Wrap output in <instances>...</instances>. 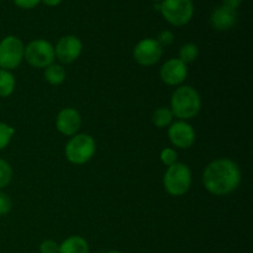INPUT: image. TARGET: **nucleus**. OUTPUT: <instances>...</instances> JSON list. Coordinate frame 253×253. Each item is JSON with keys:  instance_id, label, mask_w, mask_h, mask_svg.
Segmentation results:
<instances>
[{"instance_id": "f257e3e1", "label": "nucleus", "mask_w": 253, "mask_h": 253, "mask_svg": "<svg viewBox=\"0 0 253 253\" xmlns=\"http://www.w3.org/2000/svg\"><path fill=\"white\" fill-rule=\"evenodd\" d=\"M241 169L230 158L211 161L203 172V184L212 195L224 197L231 194L241 183Z\"/></svg>"}, {"instance_id": "f03ea898", "label": "nucleus", "mask_w": 253, "mask_h": 253, "mask_svg": "<svg viewBox=\"0 0 253 253\" xmlns=\"http://www.w3.org/2000/svg\"><path fill=\"white\" fill-rule=\"evenodd\" d=\"M170 111L178 120L188 121L194 119L202 109V98L195 88L179 85L170 98Z\"/></svg>"}, {"instance_id": "7ed1b4c3", "label": "nucleus", "mask_w": 253, "mask_h": 253, "mask_svg": "<svg viewBox=\"0 0 253 253\" xmlns=\"http://www.w3.org/2000/svg\"><path fill=\"white\" fill-rule=\"evenodd\" d=\"M192 170L185 163L177 162L169 166L163 175L166 192L172 197H182L192 187Z\"/></svg>"}, {"instance_id": "20e7f679", "label": "nucleus", "mask_w": 253, "mask_h": 253, "mask_svg": "<svg viewBox=\"0 0 253 253\" xmlns=\"http://www.w3.org/2000/svg\"><path fill=\"white\" fill-rule=\"evenodd\" d=\"M95 141L88 133H77L72 136L64 148L67 161L76 166L85 165L89 162L95 155Z\"/></svg>"}, {"instance_id": "39448f33", "label": "nucleus", "mask_w": 253, "mask_h": 253, "mask_svg": "<svg viewBox=\"0 0 253 253\" xmlns=\"http://www.w3.org/2000/svg\"><path fill=\"white\" fill-rule=\"evenodd\" d=\"M160 11L168 24L182 27L189 24L194 16V2L193 0H162Z\"/></svg>"}, {"instance_id": "423d86ee", "label": "nucleus", "mask_w": 253, "mask_h": 253, "mask_svg": "<svg viewBox=\"0 0 253 253\" xmlns=\"http://www.w3.org/2000/svg\"><path fill=\"white\" fill-rule=\"evenodd\" d=\"M24 59L35 68H46L54 63V46L47 40H34L25 47Z\"/></svg>"}, {"instance_id": "0eeeda50", "label": "nucleus", "mask_w": 253, "mask_h": 253, "mask_svg": "<svg viewBox=\"0 0 253 253\" xmlns=\"http://www.w3.org/2000/svg\"><path fill=\"white\" fill-rule=\"evenodd\" d=\"M25 44L14 35L5 36L0 41V68L14 71L24 61Z\"/></svg>"}, {"instance_id": "6e6552de", "label": "nucleus", "mask_w": 253, "mask_h": 253, "mask_svg": "<svg viewBox=\"0 0 253 253\" xmlns=\"http://www.w3.org/2000/svg\"><path fill=\"white\" fill-rule=\"evenodd\" d=\"M133 59L142 67H152L162 58L163 48L156 39H143L133 48Z\"/></svg>"}, {"instance_id": "1a4fd4ad", "label": "nucleus", "mask_w": 253, "mask_h": 253, "mask_svg": "<svg viewBox=\"0 0 253 253\" xmlns=\"http://www.w3.org/2000/svg\"><path fill=\"white\" fill-rule=\"evenodd\" d=\"M83 51V42L74 35H66L57 41L54 47L56 58L63 64H71L81 57Z\"/></svg>"}, {"instance_id": "9d476101", "label": "nucleus", "mask_w": 253, "mask_h": 253, "mask_svg": "<svg viewBox=\"0 0 253 253\" xmlns=\"http://www.w3.org/2000/svg\"><path fill=\"white\" fill-rule=\"evenodd\" d=\"M168 138L174 147L188 150L195 142V130L187 121L178 120L168 127Z\"/></svg>"}, {"instance_id": "9b49d317", "label": "nucleus", "mask_w": 253, "mask_h": 253, "mask_svg": "<svg viewBox=\"0 0 253 253\" xmlns=\"http://www.w3.org/2000/svg\"><path fill=\"white\" fill-rule=\"evenodd\" d=\"M162 82L170 86H179L188 77V66L179 58H170L162 64L160 69Z\"/></svg>"}, {"instance_id": "f8f14e48", "label": "nucleus", "mask_w": 253, "mask_h": 253, "mask_svg": "<svg viewBox=\"0 0 253 253\" xmlns=\"http://www.w3.org/2000/svg\"><path fill=\"white\" fill-rule=\"evenodd\" d=\"M82 127V115L77 109L64 108L58 113L56 118V128L64 136L77 135Z\"/></svg>"}, {"instance_id": "ddd939ff", "label": "nucleus", "mask_w": 253, "mask_h": 253, "mask_svg": "<svg viewBox=\"0 0 253 253\" xmlns=\"http://www.w3.org/2000/svg\"><path fill=\"white\" fill-rule=\"evenodd\" d=\"M237 22V12L236 10L230 9V7L219 5L212 10L210 15V24L217 31H227L232 29Z\"/></svg>"}, {"instance_id": "4468645a", "label": "nucleus", "mask_w": 253, "mask_h": 253, "mask_svg": "<svg viewBox=\"0 0 253 253\" xmlns=\"http://www.w3.org/2000/svg\"><path fill=\"white\" fill-rule=\"evenodd\" d=\"M58 253H89V245L82 236H71L59 245Z\"/></svg>"}, {"instance_id": "2eb2a0df", "label": "nucleus", "mask_w": 253, "mask_h": 253, "mask_svg": "<svg viewBox=\"0 0 253 253\" xmlns=\"http://www.w3.org/2000/svg\"><path fill=\"white\" fill-rule=\"evenodd\" d=\"M43 76L47 83L51 84V85H61L66 81L67 73L62 64L52 63L44 68Z\"/></svg>"}, {"instance_id": "dca6fc26", "label": "nucleus", "mask_w": 253, "mask_h": 253, "mask_svg": "<svg viewBox=\"0 0 253 253\" xmlns=\"http://www.w3.org/2000/svg\"><path fill=\"white\" fill-rule=\"evenodd\" d=\"M16 81L10 71L0 68V98H9L15 90Z\"/></svg>"}, {"instance_id": "f3484780", "label": "nucleus", "mask_w": 253, "mask_h": 253, "mask_svg": "<svg viewBox=\"0 0 253 253\" xmlns=\"http://www.w3.org/2000/svg\"><path fill=\"white\" fill-rule=\"evenodd\" d=\"M173 118L174 116H173L170 109L162 106V108H158L157 110H155L152 115V123L158 128L169 127L170 124L173 123Z\"/></svg>"}, {"instance_id": "a211bd4d", "label": "nucleus", "mask_w": 253, "mask_h": 253, "mask_svg": "<svg viewBox=\"0 0 253 253\" xmlns=\"http://www.w3.org/2000/svg\"><path fill=\"white\" fill-rule=\"evenodd\" d=\"M179 57L178 58L185 63L188 66L189 63H193V62L197 61V58L199 57V48L195 43H192V42H188V43H184L179 48Z\"/></svg>"}, {"instance_id": "6ab92c4d", "label": "nucleus", "mask_w": 253, "mask_h": 253, "mask_svg": "<svg viewBox=\"0 0 253 253\" xmlns=\"http://www.w3.org/2000/svg\"><path fill=\"white\" fill-rule=\"evenodd\" d=\"M12 174H14V172H12L10 163L0 158V190L6 188L11 183Z\"/></svg>"}, {"instance_id": "aec40b11", "label": "nucleus", "mask_w": 253, "mask_h": 253, "mask_svg": "<svg viewBox=\"0 0 253 253\" xmlns=\"http://www.w3.org/2000/svg\"><path fill=\"white\" fill-rule=\"evenodd\" d=\"M14 133L15 130L12 126H10L6 123H0V151H2L9 146Z\"/></svg>"}, {"instance_id": "412c9836", "label": "nucleus", "mask_w": 253, "mask_h": 253, "mask_svg": "<svg viewBox=\"0 0 253 253\" xmlns=\"http://www.w3.org/2000/svg\"><path fill=\"white\" fill-rule=\"evenodd\" d=\"M160 158H161V162H162L163 165L169 167V166L174 165V163L178 162V153L174 148L167 147L165 148V150L161 151Z\"/></svg>"}, {"instance_id": "4be33fe9", "label": "nucleus", "mask_w": 253, "mask_h": 253, "mask_svg": "<svg viewBox=\"0 0 253 253\" xmlns=\"http://www.w3.org/2000/svg\"><path fill=\"white\" fill-rule=\"evenodd\" d=\"M11 208V198L9 197V194H6L5 192L0 190V216H4V215L9 214Z\"/></svg>"}, {"instance_id": "5701e85b", "label": "nucleus", "mask_w": 253, "mask_h": 253, "mask_svg": "<svg viewBox=\"0 0 253 253\" xmlns=\"http://www.w3.org/2000/svg\"><path fill=\"white\" fill-rule=\"evenodd\" d=\"M156 41L161 44L162 48L163 47H168L174 42V35H173V32L169 31V30H165V31H161L160 34H158Z\"/></svg>"}, {"instance_id": "b1692460", "label": "nucleus", "mask_w": 253, "mask_h": 253, "mask_svg": "<svg viewBox=\"0 0 253 253\" xmlns=\"http://www.w3.org/2000/svg\"><path fill=\"white\" fill-rule=\"evenodd\" d=\"M59 245L53 240H44L40 245V253H58Z\"/></svg>"}, {"instance_id": "393cba45", "label": "nucleus", "mask_w": 253, "mask_h": 253, "mask_svg": "<svg viewBox=\"0 0 253 253\" xmlns=\"http://www.w3.org/2000/svg\"><path fill=\"white\" fill-rule=\"evenodd\" d=\"M17 7L24 10H31L41 2V0H12Z\"/></svg>"}, {"instance_id": "a878e982", "label": "nucleus", "mask_w": 253, "mask_h": 253, "mask_svg": "<svg viewBox=\"0 0 253 253\" xmlns=\"http://www.w3.org/2000/svg\"><path fill=\"white\" fill-rule=\"evenodd\" d=\"M222 4L224 6H227L230 7V9H234V10H237L240 7V5L242 4V1L244 0H221Z\"/></svg>"}, {"instance_id": "bb28decb", "label": "nucleus", "mask_w": 253, "mask_h": 253, "mask_svg": "<svg viewBox=\"0 0 253 253\" xmlns=\"http://www.w3.org/2000/svg\"><path fill=\"white\" fill-rule=\"evenodd\" d=\"M41 2H43L46 6L53 7V6H58V5L62 2V0H41Z\"/></svg>"}, {"instance_id": "cd10ccee", "label": "nucleus", "mask_w": 253, "mask_h": 253, "mask_svg": "<svg viewBox=\"0 0 253 253\" xmlns=\"http://www.w3.org/2000/svg\"><path fill=\"white\" fill-rule=\"evenodd\" d=\"M106 253H123V252H120V251H109V252H106Z\"/></svg>"}, {"instance_id": "c85d7f7f", "label": "nucleus", "mask_w": 253, "mask_h": 253, "mask_svg": "<svg viewBox=\"0 0 253 253\" xmlns=\"http://www.w3.org/2000/svg\"><path fill=\"white\" fill-rule=\"evenodd\" d=\"M152 1H153V2H158V4H160V2L162 1V0H152Z\"/></svg>"}]
</instances>
